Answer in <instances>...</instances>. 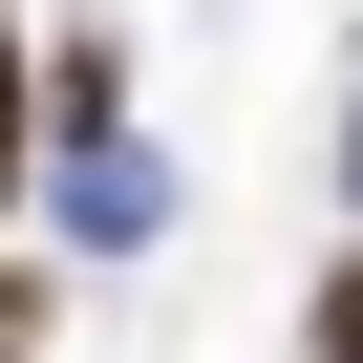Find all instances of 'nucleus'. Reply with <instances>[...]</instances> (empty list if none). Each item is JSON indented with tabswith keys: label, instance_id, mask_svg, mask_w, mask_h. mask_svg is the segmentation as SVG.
Instances as JSON below:
<instances>
[{
	"label": "nucleus",
	"instance_id": "7ed1b4c3",
	"mask_svg": "<svg viewBox=\"0 0 363 363\" xmlns=\"http://www.w3.org/2000/svg\"><path fill=\"white\" fill-rule=\"evenodd\" d=\"M0 193H22V65H0Z\"/></svg>",
	"mask_w": 363,
	"mask_h": 363
},
{
	"label": "nucleus",
	"instance_id": "f03ea898",
	"mask_svg": "<svg viewBox=\"0 0 363 363\" xmlns=\"http://www.w3.org/2000/svg\"><path fill=\"white\" fill-rule=\"evenodd\" d=\"M0 363H43V278H0Z\"/></svg>",
	"mask_w": 363,
	"mask_h": 363
},
{
	"label": "nucleus",
	"instance_id": "f257e3e1",
	"mask_svg": "<svg viewBox=\"0 0 363 363\" xmlns=\"http://www.w3.org/2000/svg\"><path fill=\"white\" fill-rule=\"evenodd\" d=\"M320 363H363V257H342V278H320Z\"/></svg>",
	"mask_w": 363,
	"mask_h": 363
}]
</instances>
